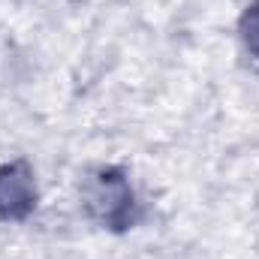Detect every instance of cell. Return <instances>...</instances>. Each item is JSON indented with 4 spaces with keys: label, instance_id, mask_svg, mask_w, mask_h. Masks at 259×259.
<instances>
[{
    "label": "cell",
    "instance_id": "cell-1",
    "mask_svg": "<svg viewBox=\"0 0 259 259\" xmlns=\"http://www.w3.org/2000/svg\"><path fill=\"white\" fill-rule=\"evenodd\" d=\"M84 205H88L91 217H97L103 226L124 229L133 223L136 199H133V190L121 172L103 169L84 184Z\"/></svg>",
    "mask_w": 259,
    "mask_h": 259
},
{
    "label": "cell",
    "instance_id": "cell-2",
    "mask_svg": "<svg viewBox=\"0 0 259 259\" xmlns=\"http://www.w3.org/2000/svg\"><path fill=\"white\" fill-rule=\"evenodd\" d=\"M36 205L33 172L24 163H9L0 169V217L21 220Z\"/></svg>",
    "mask_w": 259,
    "mask_h": 259
},
{
    "label": "cell",
    "instance_id": "cell-3",
    "mask_svg": "<svg viewBox=\"0 0 259 259\" xmlns=\"http://www.w3.org/2000/svg\"><path fill=\"white\" fill-rule=\"evenodd\" d=\"M241 42H244L247 55H253V61H259V0L253 6H247V12L241 18Z\"/></svg>",
    "mask_w": 259,
    "mask_h": 259
}]
</instances>
